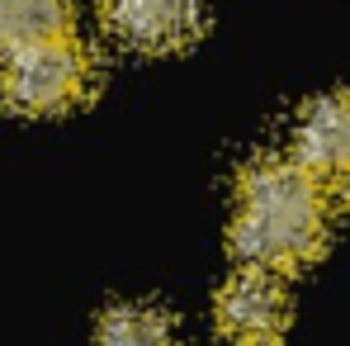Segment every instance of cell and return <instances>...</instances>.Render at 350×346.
<instances>
[{"mask_svg": "<svg viewBox=\"0 0 350 346\" xmlns=\"http://www.w3.org/2000/svg\"><path fill=\"white\" fill-rule=\"evenodd\" d=\"M332 195L298 162H256L237 180L232 251L256 271H298L327 247Z\"/></svg>", "mask_w": 350, "mask_h": 346, "instance_id": "1", "label": "cell"}, {"mask_svg": "<svg viewBox=\"0 0 350 346\" xmlns=\"http://www.w3.org/2000/svg\"><path fill=\"white\" fill-rule=\"evenodd\" d=\"M95 86V62L76 38L38 43L0 62V110L10 114H62Z\"/></svg>", "mask_w": 350, "mask_h": 346, "instance_id": "2", "label": "cell"}, {"mask_svg": "<svg viewBox=\"0 0 350 346\" xmlns=\"http://www.w3.org/2000/svg\"><path fill=\"white\" fill-rule=\"evenodd\" d=\"M293 162L312 175L332 204H350V95L312 100L293 128Z\"/></svg>", "mask_w": 350, "mask_h": 346, "instance_id": "3", "label": "cell"}, {"mask_svg": "<svg viewBox=\"0 0 350 346\" xmlns=\"http://www.w3.org/2000/svg\"><path fill=\"white\" fill-rule=\"evenodd\" d=\"M289 328L284 275L241 266L218 294V332L232 346H275Z\"/></svg>", "mask_w": 350, "mask_h": 346, "instance_id": "4", "label": "cell"}, {"mask_svg": "<svg viewBox=\"0 0 350 346\" xmlns=\"http://www.w3.org/2000/svg\"><path fill=\"white\" fill-rule=\"evenodd\" d=\"M100 19L133 53H175L199 38V0H100Z\"/></svg>", "mask_w": 350, "mask_h": 346, "instance_id": "5", "label": "cell"}, {"mask_svg": "<svg viewBox=\"0 0 350 346\" xmlns=\"http://www.w3.org/2000/svg\"><path fill=\"white\" fill-rule=\"evenodd\" d=\"M71 38V0H0V53Z\"/></svg>", "mask_w": 350, "mask_h": 346, "instance_id": "6", "label": "cell"}, {"mask_svg": "<svg viewBox=\"0 0 350 346\" xmlns=\"http://www.w3.org/2000/svg\"><path fill=\"white\" fill-rule=\"evenodd\" d=\"M95 346H175V323L157 304H114L95 328Z\"/></svg>", "mask_w": 350, "mask_h": 346, "instance_id": "7", "label": "cell"}]
</instances>
